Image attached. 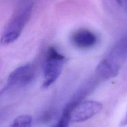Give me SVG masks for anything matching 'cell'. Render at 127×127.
<instances>
[{"label": "cell", "mask_w": 127, "mask_h": 127, "mask_svg": "<svg viewBox=\"0 0 127 127\" xmlns=\"http://www.w3.org/2000/svg\"><path fill=\"white\" fill-rule=\"evenodd\" d=\"M32 118L29 115H21L16 117L10 127H32Z\"/></svg>", "instance_id": "7"}, {"label": "cell", "mask_w": 127, "mask_h": 127, "mask_svg": "<svg viewBox=\"0 0 127 127\" xmlns=\"http://www.w3.org/2000/svg\"><path fill=\"white\" fill-rule=\"evenodd\" d=\"M71 41L77 47L85 49L94 47L97 42V37L92 31L81 29L73 34Z\"/></svg>", "instance_id": "5"}, {"label": "cell", "mask_w": 127, "mask_h": 127, "mask_svg": "<svg viewBox=\"0 0 127 127\" xmlns=\"http://www.w3.org/2000/svg\"><path fill=\"white\" fill-rule=\"evenodd\" d=\"M116 1L117 2L118 4H122V1H121V0H116Z\"/></svg>", "instance_id": "9"}, {"label": "cell", "mask_w": 127, "mask_h": 127, "mask_svg": "<svg viewBox=\"0 0 127 127\" xmlns=\"http://www.w3.org/2000/svg\"><path fill=\"white\" fill-rule=\"evenodd\" d=\"M35 75V68L32 64H27L14 70L7 77L4 90L26 87L32 83Z\"/></svg>", "instance_id": "3"}, {"label": "cell", "mask_w": 127, "mask_h": 127, "mask_svg": "<svg viewBox=\"0 0 127 127\" xmlns=\"http://www.w3.org/2000/svg\"><path fill=\"white\" fill-rule=\"evenodd\" d=\"M102 104L95 100L78 101L70 115L71 123H81L93 118L102 109Z\"/></svg>", "instance_id": "4"}, {"label": "cell", "mask_w": 127, "mask_h": 127, "mask_svg": "<svg viewBox=\"0 0 127 127\" xmlns=\"http://www.w3.org/2000/svg\"><path fill=\"white\" fill-rule=\"evenodd\" d=\"M65 62V57L53 47H50L47 53L43 67V88H48L56 82L62 73Z\"/></svg>", "instance_id": "2"}, {"label": "cell", "mask_w": 127, "mask_h": 127, "mask_svg": "<svg viewBox=\"0 0 127 127\" xmlns=\"http://www.w3.org/2000/svg\"><path fill=\"white\" fill-rule=\"evenodd\" d=\"M33 3L29 0L21 1L5 27L1 39L3 46L11 44L19 37L24 28L29 21Z\"/></svg>", "instance_id": "1"}, {"label": "cell", "mask_w": 127, "mask_h": 127, "mask_svg": "<svg viewBox=\"0 0 127 127\" xmlns=\"http://www.w3.org/2000/svg\"><path fill=\"white\" fill-rule=\"evenodd\" d=\"M127 125V112L126 113V115H125V118H124V120L122 121L121 123H120V126L124 127H125Z\"/></svg>", "instance_id": "8"}, {"label": "cell", "mask_w": 127, "mask_h": 127, "mask_svg": "<svg viewBox=\"0 0 127 127\" xmlns=\"http://www.w3.org/2000/svg\"><path fill=\"white\" fill-rule=\"evenodd\" d=\"M77 100L73 101L68 103L65 108L63 110V112L62 113V116L60 118L59 120L58 121L56 124L53 125L51 127H68L71 123L70 115L72 109L73 108V106L76 103Z\"/></svg>", "instance_id": "6"}]
</instances>
